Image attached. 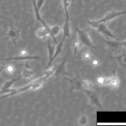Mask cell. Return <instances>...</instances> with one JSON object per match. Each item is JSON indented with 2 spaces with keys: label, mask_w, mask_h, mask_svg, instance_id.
Segmentation results:
<instances>
[{
  "label": "cell",
  "mask_w": 126,
  "mask_h": 126,
  "mask_svg": "<svg viewBox=\"0 0 126 126\" xmlns=\"http://www.w3.org/2000/svg\"><path fill=\"white\" fill-rule=\"evenodd\" d=\"M94 90H97L95 89L85 90L84 91L86 93L90 99L91 104L95 105L99 108H101V105L99 99V97L97 94L94 91Z\"/></svg>",
  "instance_id": "8992f818"
},
{
  "label": "cell",
  "mask_w": 126,
  "mask_h": 126,
  "mask_svg": "<svg viewBox=\"0 0 126 126\" xmlns=\"http://www.w3.org/2000/svg\"><path fill=\"white\" fill-rule=\"evenodd\" d=\"M26 68L23 70V73H22V77H24L25 78H30L34 74V72L30 69L29 67H28V66H27V63L26 64Z\"/></svg>",
  "instance_id": "ac0fdd59"
},
{
  "label": "cell",
  "mask_w": 126,
  "mask_h": 126,
  "mask_svg": "<svg viewBox=\"0 0 126 126\" xmlns=\"http://www.w3.org/2000/svg\"><path fill=\"white\" fill-rule=\"evenodd\" d=\"M120 44L123 45L126 49V40L123 41H121V42H119Z\"/></svg>",
  "instance_id": "4316f807"
},
{
  "label": "cell",
  "mask_w": 126,
  "mask_h": 126,
  "mask_svg": "<svg viewBox=\"0 0 126 126\" xmlns=\"http://www.w3.org/2000/svg\"><path fill=\"white\" fill-rule=\"evenodd\" d=\"M96 82L99 86H108V77L100 76L96 79Z\"/></svg>",
  "instance_id": "e0dca14e"
},
{
  "label": "cell",
  "mask_w": 126,
  "mask_h": 126,
  "mask_svg": "<svg viewBox=\"0 0 126 126\" xmlns=\"http://www.w3.org/2000/svg\"><path fill=\"white\" fill-rule=\"evenodd\" d=\"M22 27H20L19 29H16L14 27L10 26L8 32L6 34L5 37L2 38L1 41L4 40H10L12 41L14 44L16 43V40L19 36L20 33L21 32Z\"/></svg>",
  "instance_id": "277c9868"
},
{
  "label": "cell",
  "mask_w": 126,
  "mask_h": 126,
  "mask_svg": "<svg viewBox=\"0 0 126 126\" xmlns=\"http://www.w3.org/2000/svg\"><path fill=\"white\" fill-rule=\"evenodd\" d=\"M71 84V91L75 90H89L95 89L97 90V88L95 87L94 84L92 82L87 80H80L78 79H69L65 78Z\"/></svg>",
  "instance_id": "7a4b0ae2"
},
{
  "label": "cell",
  "mask_w": 126,
  "mask_h": 126,
  "mask_svg": "<svg viewBox=\"0 0 126 126\" xmlns=\"http://www.w3.org/2000/svg\"><path fill=\"white\" fill-rule=\"evenodd\" d=\"M79 41L83 45L90 48H95L93 43L88 32L85 29H76Z\"/></svg>",
  "instance_id": "3957f363"
},
{
  "label": "cell",
  "mask_w": 126,
  "mask_h": 126,
  "mask_svg": "<svg viewBox=\"0 0 126 126\" xmlns=\"http://www.w3.org/2000/svg\"><path fill=\"white\" fill-rule=\"evenodd\" d=\"M92 65L94 67H97L99 64V61L96 59H94L93 60L92 59Z\"/></svg>",
  "instance_id": "d4e9b609"
},
{
  "label": "cell",
  "mask_w": 126,
  "mask_h": 126,
  "mask_svg": "<svg viewBox=\"0 0 126 126\" xmlns=\"http://www.w3.org/2000/svg\"><path fill=\"white\" fill-rule=\"evenodd\" d=\"M49 28H46L44 26L38 29L35 32L36 36L40 39H45L49 36Z\"/></svg>",
  "instance_id": "8fae6325"
},
{
  "label": "cell",
  "mask_w": 126,
  "mask_h": 126,
  "mask_svg": "<svg viewBox=\"0 0 126 126\" xmlns=\"http://www.w3.org/2000/svg\"><path fill=\"white\" fill-rule=\"evenodd\" d=\"M48 78V77L47 76H46L45 74H43L39 78L32 81L28 84H27L24 86L15 89L10 88L5 92L4 94H5L4 95L0 97V100L7 97L12 96L21 93L29 90H37L42 86L43 84Z\"/></svg>",
  "instance_id": "6da1fadb"
},
{
  "label": "cell",
  "mask_w": 126,
  "mask_h": 126,
  "mask_svg": "<svg viewBox=\"0 0 126 126\" xmlns=\"http://www.w3.org/2000/svg\"><path fill=\"white\" fill-rule=\"evenodd\" d=\"M22 77V74H21L19 76H18L17 78H12V79L7 81L5 82L4 83V84H3V85L2 86L1 88L0 89V95L2 94H4L5 92L7 90L11 88L12 86L16 81H17L19 79H20Z\"/></svg>",
  "instance_id": "30bf717a"
},
{
  "label": "cell",
  "mask_w": 126,
  "mask_h": 126,
  "mask_svg": "<svg viewBox=\"0 0 126 126\" xmlns=\"http://www.w3.org/2000/svg\"><path fill=\"white\" fill-rule=\"evenodd\" d=\"M44 1H45V0H37L36 1V6L39 10H40V8H41L43 4L44 3Z\"/></svg>",
  "instance_id": "cb8c5ba5"
},
{
  "label": "cell",
  "mask_w": 126,
  "mask_h": 126,
  "mask_svg": "<svg viewBox=\"0 0 126 126\" xmlns=\"http://www.w3.org/2000/svg\"><path fill=\"white\" fill-rule=\"evenodd\" d=\"M40 60L41 58L38 56H30V55H19L18 56L12 57L7 58L0 59V61H27V60Z\"/></svg>",
  "instance_id": "52a82bcc"
},
{
  "label": "cell",
  "mask_w": 126,
  "mask_h": 126,
  "mask_svg": "<svg viewBox=\"0 0 126 126\" xmlns=\"http://www.w3.org/2000/svg\"><path fill=\"white\" fill-rule=\"evenodd\" d=\"M55 47H56L55 46V45L51 44L50 40H48V44H47V49H48V62L45 69L48 68L51 66V64L52 63L51 61L55 51Z\"/></svg>",
  "instance_id": "4fadbf2b"
},
{
  "label": "cell",
  "mask_w": 126,
  "mask_h": 126,
  "mask_svg": "<svg viewBox=\"0 0 126 126\" xmlns=\"http://www.w3.org/2000/svg\"><path fill=\"white\" fill-rule=\"evenodd\" d=\"M5 71L6 72L7 74H12L15 72V67L12 64H8L6 66H4V69Z\"/></svg>",
  "instance_id": "44dd1931"
},
{
  "label": "cell",
  "mask_w": 126,
  "mask_h": 126,
  "mask_svg": "<svg viewBox=\"0 0 126 126\" xmlns=\"http://www.w3.org/2000/svg\"><path fill=\"white\" fill-rule=\"evenodd\" d=\"M96 29L98 32L102 33V34L105 35V37L111 38L112 39L118 40V39L108 29L105 24V23H99Z\"/></svg>",
  "instance_id": "ba28073f"
},
{
  "label": "cell",
  "mask_w": 126,
  "mask_h": 126,
  "mask_svg": "<svg viewBox=\"0 0 126 126\" xmlns=\"http://www.w3.org/2000/svg\"><path fill=\"white\" fill-rule=\"evenodd\" d=\"M82 56H83V59L86 61H90L92 59V55L89 51L85 52L83 54Z\"/></svg>",
  "instance_id": "603a6c76"
},
{
  "label": "cell",
  "mask_w": 126,
  "mask_h": 126,
  "mask_svg": "<svg viewBox=\"0 0 126 126\" xmlns=\"http://www.w3.org/2000/svg\"><path fill=\"white\" fill-rule=\"evenodd\" d=\"M32 4H33V7L34 9V12L35 15V18L36 21H39L40 22L43 26L49 28L50 27L45 23V22L43 20V19L42 18L41 15L40 14V10L38 9V8L36 6V0H32Z\"/></svg>",
  "instance_id": "7c38bea8"
},
{
  "label": "cell",
  "mask_w": 126,
  "mask_h": 126,
  "mask_svg": "<svg viewBox=\"0 0 126 126\" xmlns=\"http://www.w3.org/2000/svg\"><path fill=\"white\" fill-rule=\"evenodd\" d=\"M65 59H64V60L61 63V64L58 66V67L56 68V70H55V74H63L66 75V74H68L65 71Z\"/></svg>",
  "instance_id": "2e32d148"
},
{
  "label": "cell",
  "mask_w": 126,
  "mask_h": 126,
  "mask_svg": "<svg viewBox=\"0 0 126 126\" xmlns=\"http://www.w3.org/2000/svg\"><path fill=\"white\" fill-rule=\"evenodd\" d=\"M126 14V10L124 11H116L112 10L110 12H108L106 15L102 17L101 19L97 20L98 23H106L108 21H109L111 20L114 19V18L119 17L121 15Z\"/></svg>",
  "instance_id": "5b68a950"
},
{
  "label": "cell",
  "mask_w": 126,
  "mask_h": 126,
  "mask_svg": "<svg viewBox=\"0 0 126 126\" xmlns=\"http://www.w3.org/2000/svg\"><path fill=\"white\" fill-rule=\"evenodd\" d=\"M61 28L58 25H54L52 27H50L49 28V33L50 36L52 37L54 41L56 43L57 40L56 39V36H57L60 32Z\"/></svg>",
  "instance_id": "5bb4252c"
},
{
  "label": "cell",
  "mask_w": 126,
  "mask_h": 126,
  "mask_svg": "<svg viewBox=\"0 0 126 126\" xmlns=\"http://www.w3.org/2000/svg\"><path fill=\"white\" fill-rule=\"evenodd\" d=\"M108 86L112 89L116 90L118 89L120 86V81L117 74L116 71L114 70L113 71L112 75L108 77Z\"/></svg>",
  "instance_id": "9c48e42d"
},
{
  "label": "cell",
  "mask_w": 126,
  "mask_h": 126,
  "mask_svg": "<svg viewBox=\"0 0 126 126\" xmlns=\"http://www.w3.org/2000/svg\"><path fill=\"white\" fill-rule=\"evenodd\" d=\"M20 55H27L28 52L27 50H26L25 49H23L20 51Z\"/></svg>",
  "instance_id": "484cf974"
},
{
  "label": "cell",
  "mask_w": 126,
  "mask_h": 126,
  "mask_svg": "<svg viewBox=\"0 0 126 126\" xmlns=\"http://www.w3.org/2000/svg\"><path fill=\"white\" fill-rule=\"evenodd\" d=\"M83 46V44L80 41H76L73 43V47L74 48V54L76 55L77 53V52L79 49H80L82 46Z\"/></svg>",
  "instance_id": "7402d4cb"
},
{
  "label": "cell",
  "mask_w": 126,
  "mask_h": 126,
  "mask_svg": "<svg viewBox=\"0 0 126 126\" xmlns=\"http://www.w3.org/2000/svg\"><path fill=\"white\" fill-rule=\"evenodd\" d=\"M4 69V66H3V67L0 66V72H1V71H2Z\"/></svg>",
  "instance_id": "f1b7e54d"
},
{
  "label": "cell",
  "mask_w": 126,
  "mask_h": 126,
  "mask_svg": "<svg viewBox=\"0 0 126 126\" xmlns=\"http://www.w3.org/2000/svg\"><path fill=\"white\" fill-rule=\"evenodd\" d=\"M121 61H123V63H124L126 64V56H124L122 58H121Z\"/></svg>",
  "instance_id": "83f0119b"
},
{
  "label": "cell",
  "mask_w": 126,
  "mask_h": 126,
  "mask_svg": "<svg viewBox=\"0 0 126 126\" xmlns=\"http://www.w3.org/2000/svg\"><path fill=\"white\" fill-rule=\"evenodd\" d=\"M64 40H65L64 39L62 38V41L55 47V53H54V54L53 55V57L52 61H51L52 63L54 61V60L57 58V57H58V55L62 52V50H63V42H64Z\"/></svg>",
  "instance_id": "9a60e30c"
},
{
  "label": "cell",
  "mask_w": 126,
  "mask_h": 126,
  "mask_svg": "<svg viewBox=\"0 0 126 126\" xmlns=\"http://www.w3.org/2000/svg\"><path fill=\"white\" fill-rule=\"evenodd\" d=\"M102 40L105 42L108 46L111 48H114L115 47H117L118 45L120 44L119 42L116 41H112V40H104L102 39Z\"/></svg>",
  "instance_id": "d6986e66"
},
{
  "label": "cell",
  "mask_w": 126,
  "mask_h": 126,
  "mask_svg": "<svg viewBox=\"0 0 126 126\" xmlns=\"http://www.w3.org/2000/svg\"><path fill=\"white\" fill-rule=\"evenodd\" d=\"M78 124L80 126H85L88 124V120L87 116L85 115L81 116L78 120Z\"/></svg>",
  "instance_id": "ffe728a7"
}]
</instances>
